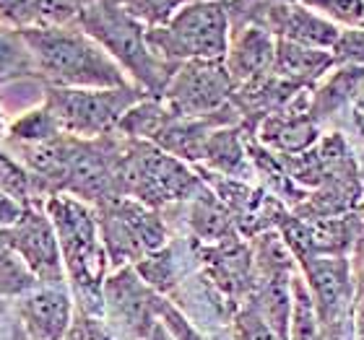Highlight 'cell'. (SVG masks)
Segmentation results:
<instances>
[{
    "label": "cell",
    "mask_w": 364,
    "mask_h": 340,
    "mask_svg": "<svg viewBox=\"0 0 364 340\" xmlns=\"http://www.w3.org/2000/svg\"><path fill=\"white\" fill-rule=\"evenodd\" d=\"M208 187L185 161L146 141L125 138L120 159V195L159 211L172 203H190Z\"/></svg>",
    "instance_id": "cell-4"
},
{
    "label": "cell",
    "mask_w": 364,
    "mask_h": 340,
    "mask_svg": "<svg viewBox=\"0 0 364 340\" xmlns=\"http://www.w3.org/2000/svg\"><path fill=\"white\" fill-rule=\"evenodd\" d=\"M232 21L224 0H190L169 23L146 29V39L161 60L180 65L188 60H224Z\"/></svg>",
    "instance_id": "cell-5"
},
{
    "label": "cell",
    "mask_w": 364,
    "mask_h": 340,
    "mask_svg": "<svg viewBox=\"0 0 364 340\" xmlns=\"http://www.w3.org/2000/svg\"><path fill=\"white\" fill-rule=\"evenodd\" d=\"M45 213L53 221L58 242H60L65 278H68L76 312L105 317L102 286L109 270V257L99 236L94 205L73 195H65V192H58L45 200Z\"/></svg>",
    "instance_id": "cell-1"
},
{
    "label": "cell",
    "mask_w": 364,
    "mask_h": 340,
    "mask_svg": "<svg viewBox=\"0 0 364 340\" xmlns=\"http://www.w3.org/2000/svg\"><path fill=\"white\" fill-rule=\"evenodd\" d=\"M203 161L213 174H221V177H229V180L247 182L255 174V164L250 159V151L245 148V141L240 136L237 125L213 130L208 143H205Z\"/></svg>",
    "instance_id": "cell-15"
},
{
    "label": "cell",
    "mask_w": 364,
    "mask_h": 340,
    "mask_svg": "<svg viewBox=\"0 0 364 340\" xmlns=\"http://www.w3.org/2000/svg\"><path fill=\"white\" fill-rule=\"evenodd\" d=\"M333 62L336 55L331 50H315V47L294 45V42H287V39H276L273 73L284 78V81H291L294 86L323 78Z\"/></svg>",
    "instance_id": "cell-16"
},
{
    "label": "cell",
    "mask_w": 364,
    "mask_h": 340,
    "mask_svg": "<svg viewBox=\"0 0 364 340\" xmlns=\"http://www.w3.org/2000/svg\"><path fill=\"white\" fill-rule=\"evenodd\" d=\"M235 84L224 60H188L180 62L169 78L161 102L177 117H213L232 104Z\"/></svg>",
    "instance_id": "cell-8"
},
{
    "label": "cell",
    "mask_w": 364,
    "mask_h": 340,
    "mask_svg": "<svg viewBox=\"0 0 364 340\" xmlns=\"http://www.w3.org/2000/svg\"><path fill=\"white\" fill-rule=\"evenodd\" d=\"M235 340H287L255 307H242L232 322Z\"/></svg>",
    "instance_id": "cell-24"
},
{
    "label": "cell",
    "mask_w": 364,
    "mask_h": 340,
    "mask_svg": "<svg viewBox=\"0 0 364 340\" xmlns=\"http://www.w3.org/2000/svg\"><path fill=\"white\" fill-rule=\"evenodd\" d=\"M351 330H354V340H364V296H357V304L351 312Z\"/></svg>",
    "instance_id": "cell-29"
},
{
    "label": "cell",
    "mask_w": 364,
    "mask_h": 340,
    "mask_svg": "<svg viewBox=\"0 0 364 340\" xmlns=\"http://www.w3.org/2000/svg\"><path fill=\"white\" fill-rule=\"evenodd\" d=\"M94 211H97L99 236L112 270L136 265L138 260L167 244V224L159 211L138 203L133 197H107L94 205Z\"/></svg>",
    "instance_id": "cell-6"
},
{
    "label": "cell",
    "mask_w": 364,
    "mask_h": 340,
    "mask_svg": "<svg viewBox=\"0 0 364 340\" xmlns=\"http://www.w3.org/2000/svg\"><path fill=\"white\" fill-rule=\"evenodd\" d=\"M138 23H144L146 29H159L169 18L180 11L190 0H117Z\"/></svg>",
    "instance_id": "cell-23"
},
{
    "label": "cell",
    "mask_w": 364,
    "mask_h": 340,
    "mask_svg": "<svg viewBox=\"0 0 364 340\" xmlns=\"http://www.w3.org/2000/svg\"><path fill=\"white\" fill-rule=\"evenodd\" d=\"M76 23L112 57L130 78L149 97H161L177 65L161 60L154 53L146 26L138 23L117 0H86L78 6Z\"/></svg>",
    "instance_id": "cell-3"
},
{
    "label": "cell",
    "mask_w": 364,
    "mask_h": 340,
    "mask_svg": "<svg viewBox=\"0 0 364 340\" xmlns=\"http://www.w3.org/2000/svg\"><path fill=\"white\" fill-rule=\"evenodd\" d=\"M273 3H287V6H291V3H302V0H273Z\"/></svg>",
    "instance_id": "cell-33"
},
{
    "label": "cell",
    "mask_w": 364,
    "mask_h": 340,
    "mask_svg": "<svg viewBox=\"0 0 364 340\" xmlns=\"http://www.w3.org/2000/svg\"><path fill=\"white\" fill-rule=\"evenodd\" d=\"M359 296H364V265H362V273H359Z\"/></svg>",
    "instance_id": "cell-31"
},
{
    "label": "cell",
    "mask_w": 364,
    "mask_h": 340,
    "mask_svg": "<svg viewBox=\"0 0 364 340\" xmlns=\"http://www.w3.org/2000/svg\"><path fill=\"white\" fill-rule=\"evenodd\" d=\"M76 317L68 286H37L16 299V325L29 340H63Z\"/></svg>",
    "instance_id": "cell-13"
},
{
    "label": "cell",
    "mask_w": 364,
    "mask_h": 340,
    "mask_svg": "<svg viewBox=\"0 0 364 340\" xmlns=\"http://www.w3.org/2000/svg\"><path fill=\"white\" fill-rule=\"evenodd\" d=\"M276 62V37L263 26H240L229 37L224 68L237 89L258 84L273 73Z\"/></svg>",
    "instance_id": "cell-14"
},
{
    "label": "cell",
    "mask_w": 364,
    "mask_h": 340,
    "mask_svg": "<svg viewBox=\"0 0 364 340\" xmlns=\"http://www.w3.org/2000/svg\"><path fill=\"white\" fill-rule=\"evenodd\" d=\"M302 278L310 288L326 340H336L338 333L343 335V322L357 304V286L349 260L338 255L302 257Z\"/></svg>",
    "instance_id": "cell-10"
},
{
    "label": "cell",
    "mask_w": 364,
    "mask_h": 340,
    "mask_svg": "<svg viewBox=\"0 0 364 340\" xmlns=\"http://www.w3.org/2000/svg\"><path fill=\"white\" fill-rule=\"evenodd\" d=\"M0 190L14 197L16 203H21L23 208L26 205H45L39 203L37 195H34V185H31L29 172L23 169L21 161L16 159L3 143H0Z\"/></svg>",
    "instance_id": "cell-21"
},
{
    "label": "cell",
    "mask_w": 364,
    "mask_h": 340,
    "mask_svg": "<svg viewBox=\"0 0 364 340\" xmlns=\"http://www.w3.org/2000/svg\"><path fill=\"white\" fill-rule=\"evenodd\" d=\"M159 319L175 340H211L203 330H198L196 322H190V319L177 309L175 304L167 302V299H164L159 307Z\"/></svg>",
    "instance_id": "cell-25"
},
{
    "label": "cell",
    "mask_w": 364,
    "mask_h": 340,
    "mask_svg": "<svg viewBox=\"0 0 364 340\" xmlns=\"http://www.w3.org/2000/svg\"><path fill=\"white\" fill-rule=\"evenodd\" d=\"M333 55H336V62L364 65V29L341 31V39H338Z\"/></svg>",
    "instance_id": "cell-27"
},
{
    "label": "cell",
    "mask_w": 364,
    "mask_h": 340,
    "mask_svg": "<svg viewBox=\"0 0 364 340\" xmlns=\"http://www.w3.org/2000/svg\"><path fill=\"white\" fill-rule=\"evenodd\" d=\"M37 286H42V283L34 278V273L29 270L21 252L16 250L8 229H0V299L16 302Z\"/></svg>",
    "instance_id": "cell-18"
},
{
    "label": "cell",
    "mask_w": 364,
    "mask_h": 340,
    "mask_svg": "<svg viewBox=\"0 0 364 340\" xmlns=\"http://www.w3.org/2000/svg\"><path fill=\"white\" fill-rule=\"evenodd\" d=\"M302 6L323 16L338 29H364V0H302Z\"/></svg>",
    "instance_id": "cell-22"
},
{
    "label": "cell",
    "mask_w": 364,
    "mask_h": 340,
    "mask_svg": "<svg viewBox=\"0 0 364 340\" xmlns=\"http://www.w3.org/2000/svg\"><path fill=\"white\" fill-rule=\"evenodd\" d=\"M47 97V84L37 76L31 53L21 29L0 21V109L8 122L39 106Z\"/></svg>",
    "instance_id": "cell-11"
},
{
    "label": "cell",
    "mask_w": 364,
    "mask_h": 340,
    "mask_svg": "<svg viewBox=\"0 0 364 340\" xmlns=\"http://www.w3.org/2000/svg\"><path fill=\"white\" fill-rule=\"evenodd\" d=\"M8 234L42 286H68L60 242L45 205H26L18 221L8 226Z\"/></svg>",
    "instance_id": "cell-12"
},
{
    "label": "cell",
    "mask_w": 364,
    "mask_h": 340,
    "mask_svg": "<svg viewBox=\"0 0 364 340\" xmlns=\"http://www.w3.org/2000/svg\"><path fill=\"white\" fill-rule=\"evenodd\" d=\"M18 330H21V327H18ZM21 340H29V338H26V335H23V333H21Z\"/></svg>",
    "instance_id": "cell-34"
},
{
    "label": "cell",
    "mask_w": 364,
    "mask_h": 340,
    "mask_svg": "<svg viewBox=\"0 0 364 340\" xmlns=\"http://www.w3.org/2000/svg\"><path fill=\"white\" fill-rule=\"evenodd\" d=\"M23 213V205L16 203L14 197L6 195L3 190H0V229H8L14 226L16 221H18V216Z\"/></svg>",
    "instance_id": "cell-28"
},
{
    "label": "cell",
    "mask_w": 364,
    "mask_h": 340,
    "mask_svg": "<svg viewBox=\"0 0 364 340\" xmlns=\"http://www.w3.org/2000/svg\"><path fill=\"white\" fill-rule=\"evenodd\" d=\"M102 302L105 322L114 338L120 335L125 340H144L159 322V307L164 299L138 275L133 265H125L105 278Z\"/></svg>",
    "instance_id": "cell-9"
},
{
    "label": "cell",
    "mask_w": 364,
    "mask_h": 340,
    "mask_svg": "<svg viewBox=\"0 0 364 340\" xmlns=\"http://www.w3.org/2000/svg\"><path fill=\"white\" fill-rule=\"evenodd\" d=\"M37 76L50 89H122L130 78L78 23L21 29ZM136 86V84H133Z\"/></svg>",
    "instance_id": "cell-2"
},
{
    "label": "cell",
    "mask_w": 364,
    "mask_h": 340,
    "mask_svg": "<svg viewBox=\"0 0 364 340\" xmlns=\"http://www.w3.org/2000/svg\"><path fill=\"white\" fill-rule=\"evenodd\" d=\"M3 314H6V299H0V319H3Z\"/></svg>",
    "instance_id": "cell-32"
},
{
    "label": "cell",
    "mask_w": 364,
    "mask_h": 340,
    "mask_svg": "<svg viewBox=\"0 0 364 340\" xmlns=\"http://www.w3.org/2000/svg\"><path fill=\"white\" fill-rule=\"evenodd\" d=\"M144 340H175V338L169 335V330L164 325H161V319H159V322H156V325H154L151 330H149V335H146Z\"/></svg>",
    "instance_id": "cell-30"
},
{
    "label": "cell",
    "mask_w": 364,
    "mask_h": 340,
    "mask_svg": "<svg viewBox=\"0 0 364 340\" xmlns=\"http://www.w3.org/2000/svg\"><path fill=\"white\" fill-rule=\"evenodd\" d=\"M318 128L312 117H299L289 112H273L260 122V141L271 146L273 151L299 153L315 141Z\"/></svg>",
    "instance_id": "cell-17"
},
{
    "label": "cell",
    "mask_w": 364,
    "mask_h": 340,
    "mask_svg": "<svg viewBox=\"0 0 364 340\" xmlns=\"http://www.w3.org/2000/svg\"><path fill=\"white\" fill-rule=\"evenodd\" d=\"M63 130L58 128L55 117L50 114L45 104L34 106L29 112L18 114L14 120L8 122L6 136L3 141H11V143H45V141H53V138L60 136Z\"/></svg>",
    "instance_id": "cell-20"
},
{
    "label": "cell",
    "mask_w": 364,
    "mask_h": 340,
    "mask_svg": "<svg viewBox=\"0 0 364 340\" xmlns=\"http://www.w3.org/2000/svg\"><path fill=\"white\" fill-rule=\"evenodd\" d=\"M149 97L138 86L122 89H50L42 104L50 109L58 128L68 136L94 141L102 136H112L120 128L130 106Z\"/></svg>",
    "instance_id": "cell-7"
},
{
    "label": "cell",
    "mask_w": 364,
    "mask_h": 340,
    "mask_svg": "<svg viewBox=\"0 0 364 340\" xmlns=\"http://www.w3.org/2000/svg\"><path fill=\"white\" fill-rule=\"evenodd\" d=\"M81 3H86V0H78V6H81Z\"/></svg>",
    "instance_id": "cell-35"
},
{
    "label": "cell",
    "mask_w": 364,
    "mask_h": 340,
    "mask_svg": "<svg viewBox=\"0 0 364 340\" xmlns=\"http://www.w3.org/2000/svg\"><path fill=\"white\" fill-rule=\"evenodd\" d=\"M63 340H117L105 317H94V314H84L76 312V317L70 322L68 333Z\"/></svg>",
    "instance_id": "cell-26"
},
{
    "label": "cell",
    "mask_w": 364,
    "mask_h": 340,
    "mask_svg": "<svg viewBox=\"0 0 364 340\" xmlns=\"http://www.w3.org/2000/svg\"><path fill=\"white\" fill-rule=\"evenodd\" d=\"M364 86V68L359 65H346L343 70H336V76L326 84V89L318 91V97L312 102L310 117H328L338 112L343 104H349L351 99L362 94Z\"/></svg>",
    "instance_id": "cell-19"
}]
</instances>
